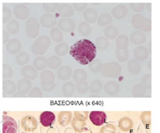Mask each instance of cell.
Masks as SVG:
<instances>
[{"mask_svg": "<svg viewBox=\"0 0 160 133\" xmlns=\"http://www.w3.org/2000/svg\"><path fill=\"white\" fill-rule=\"evenodd\" d=\"M39 25L38 21L35 18H30L27 21V28H26V33L28 37L32 38L36 37L38 34Z\"/></svg>", "mask_w": 160, "mask_h": 133, "instance_id": "obj_5", "label": "cell"}, {"mask_svg": "<svg viewBox=\"0 0 160 133\" xmlns=\"http://www.w3.org/2000/svg\"><path fill=\"white\" fill-rule=\"evenodd\" d=\"M3 133H17L18 124L15 120L7 115L3 116Z\"/></svg>", "mask_w": 160, "mask_h": 133, "instance_id": "obj_2", "label": "cell"}, {"mask_svg": "<svg viewBox=\"0 0 160 133\" xmlns=\"http://www.w3.org/2000/svg\"><path fill=\"white\" fill-rule=\"evenodd\" d=\"M70 54L79 63L87 65L95 58L96 47L92 42L82 39L71 46Z\"/></svg>", "mask_w": 160, "mask_h": 133, "instance_id": "obj_1", "label": "cell"}, {"mask_svg": "<svg viewBox=\"0 0 160 133\" xmlns=\"http://www.w3.org/2000/svg\"><path fill=\"white\" fill-rule=\"evenodd\" d=\"M9 38V35L7 32H5L4 30L3 31V44H5Z\"/></svg>", "mask_w": 160, "mask_h": 133, "instance_id": "obj_13", "label": "cell"}, {"mask_svg": "<svg viewBox=\"0 0 160 133\" xmlns=\"http://www.w3.org/2000/svg\"><path fill=\"white\" fill-rule=\"evenodd\" d=\"M51 35L55 42H60L63 39L62 33L57 28H54L51 31Z\"/></svg>", "mask_w": 160, "mask_h": 133, "instance_id": "obj_11", "label": "cell"}, {"mask_svg": "<svg viewBox=\"0 0 160 133\" xmlns=\"http://www.w3.org/2000/svg\"><path fill=\"white\" fill-rule=\"evenodd\" d=\"M55 115L51 111H44L40 116V122L44 127H49L54 124Z\"/></svg>", "mask_w": 160, "mask_h": 133, "instance_id": "obj_6", "label": "cell"}, {"mask_svg": "<svg viewBox=\"0 0 160 133\" xmlns=\"http://www.w3.org/2000/svg\"><path fill=\"white\" fill-rule=\"evenodd\" d=\"M7 49L9 53L16 54L21 49V44L17 39H12L7 44Z\"/></svg>", "mask_w": 160, "mask_h": 133, "instance_id": "obj_7", "label": "cell"}, {"mask_svg": "<svg viewBox=\"0 0 160 133\" xmlns=\"http://www.w3.org/2000/svg\"><path fill=\"white\" fill-rule=\"evenodd\" d=\"M90 120L94 125L97 126H100L106 122V115L103 111H92L90 114Z\"/></svg>", "mask_w": 160, "mask_h": 133, "instance_id": "obj_4", "label": "cell"}, {"mask_svg": "<svg viewBox=\"0 0 160 133\" xmlns=\"http://www.w3.org/2000/svg\"><path fill=\"white\" fill-rule=\"evenodd\" d=\"M50 45V39L48 37H42L39 38L37 42L33 45L32 50L35 54H43Z\"/></svg>", "mask_w": 160, "mask_h": 133, "instance_id": "obj_3", "label": "cell"}, {"mask_svg": "<svg viewBox=\"0 0 160 133\" xmlns=\"http://www.w3.org/2000/svg\"><path fill=\"white\" fill-rule=\"evenodd\" d=\"M42 17L46 20H48L47 22L42 24L44 27H47V28L52 27V26H54L55 24H56V20L55 19V17L53 16V15L46 14V15H44Z\"/></svg>", "mask_w": 160, "mask_h": 133, "instance_id": "obj_10", "label": "cell"}, {"mask_svg": "<svg viewBox=\"0 0 160 133\" xmlns=\"http://www.w3.org/2000/svg\"><path fill=\"white\" fill-rule=\"evenodd\" d=\"M7 30L10 34H16L19 30V23L14 20L10 21L7 25Z\"/></svg>", "mask_w": 160, "mask_h": 133, "instance_id": "obj_9", "label": "cell"}, {"mask_svg": "<svg viewBox=\"0 0 160 133\" xmlns=\"http://www.w3.org/2000/svg\"><path fill=\"white\" fill-rule=\"evenodd\" d=\"M12 17L11 10L7 7H3V22H7Z\"/></svg>", "mask_w": 160, "mask_h": 133, "instance_id": "obj_12", "label": "cell"}, {"mask_svg": "<svg viewBox=\"0 0 160 133\" xmlns=\"http://www.w3.org/2000/svg\"><path fill=\"white\" fill-rule=\"evenodd\" d=\"M14 14L19 19H24L28 17L29 15V11L28 8L23 5H17L14 8Z\"/></svg>", "mask_w": 160, "mask_h": 133, "instance_id": "obj_8", "label": "cell"}]
</instances>
